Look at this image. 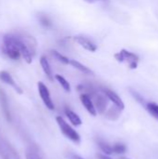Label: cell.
I'll list each match as a JSON object with an SVG mask.
<instances>
[{
  "instance_id": "obj_4",
  "label": "cell",
  "mask_w": 158,
  "mask_h": 159,
  "mask_svg": "<svg viewBox=\"0 0 158 159\" xmlns=\"http://www.w3.org/2000/svg\"><path fill=\"white\" fill-rule=\"evenodd\" d=\"M37 87H38V92H39L40 98L42 99L44 104L49 110H54V108H55L54 107V103H53V102L51 100L50 93H49V90L47 88V86L44 83H42V82H38Z\"/></svg>"
},
{
  "instance_id": "obj_1",
  "label": "cell",
  "mask_w": 158,
  "mask_h": 159,
  "mask_svg": "<svg viewBox=\"0 0 158 159\" xmlns=\"http://www.w3.org/2000/svg\"><path fill=\"white\" fill-rule=\"evenodd\" d=\"M3 52L11 60L18 61L20 59L21 54L19 50L17 44V35L5 34L3 37Z\"/></svg>"
},
{
  "instance_id": "obj_17",
  "label": "cell",
  "mask_w": 158,
  "mask_h": 159,
  "mask_svg": "<svg viewBox=\"0 0 158 159\" xmlns=\"http://www.w3.org/2000/svg\"><path fill=\"white\" fill-rule=\"evenodd\" d=\"M146 110L154 116L156 119L158 120V104L156 102H148L145 106Z\"/></svg>"
},
{
  "instance_id": "obj_8",
  "label": "cell",
  "mask_w": 158,
  "mask_h": 159,
  "mask_svg": "<svg viewBox=\"0 0 158 159\" xmlns=\"http://www.w3.org/2000/svg\"><path fill=\"white\" fill-rule=\"evenodd\" d=\"M0 105H1V108H2V111H3V114H4L6 119L10 122L11 121V113L9 110L7 95L2 89H0Z\"/></svg>"
},
{
  "instance_id": "obj_14",
  "label": "cell",
  "mask_w": 158,
  "mask_h": 159,
  "mask_svg": "<svg viewBox=\"0 0 158 159\" xmlns=\"http://www.w3.org/2000/svg\"><path fill=\"white\" fill-rule=\"evenodd\" d=\"M37 20L40 22V24L45 27V28H50L52 26V21L50 20V18L44 13H40L37 15Z\"/></svg>"
},
{
  "instance_id": "obj_5",
  "label": "cell",
  "mask_w": 158,
  "mask_h": 159,
  "mask_svg": "<svg viewBox=\"0 0 158 159\" xmlns=\"http://www.w3.org/2000/svg\"><path fill=\"white\" fill-rule=\"evenodd\" d=\"M74 40L80 45L82 48H84L85 49L90 51V52H95L97 50V46L88 37L84 36V35H75L74 37Z\"/></svg>"
},
{
  "instance_id": "obj_16",
  "label": "cell",
  "mask_w": 158,
  "mask_h": 159,
  "mask_svg": "<svg viewBox=\"0 0 158 159\" xmlns=\"http://www.w3.org/2000/svg\"><path fill=\"white\" fill-rule=\"evenodd\" d=\"M2 154L4 156V159H20L18 154L14 151V149L9 145H6L5 151Z\"/></svg>"
},
{
  "instance_id": "obj_7",
  "label": "cell",
  "mask_w": 158,
  "mask_h": 159,
  "mask_svg": "<svg viewBox=\"0 0 158 159\" xmlns=\"http://www.w3.org/2000/svg\"><path fill=\"white\" fill-rule=\"evenodd\" d=\"M0 80L7 85H9L10 87H12L19 94H21L22 93V90L17 85V83L14 81V79L12 78V76L10 75V74L7 71H1L0 72Z\"/></svg>"
},
{
  "instance_id": "obj_19",
  "label": "cell",
  "mask_w": 158,
  "mask_h": 159,
  "mask_svg": "<svg viewBox=\"0 0 158 159\" xmlns=\"http://www.w3.org/2000/svg\"><path fill=\"white\" fill-rule=\"evenodd\" d=\"M51 54L53 57H55L59 61L64 63V64H70V59H68L67 57L63 56L62 54H61L60 52H58L57 50H51Z\"/></svg>"
},
{
  "instance_id": "obj_20",
  "label": "cell",
  "mask_w": 158,
  "mask_h": 159,
  "mask_svg": "<svg viewBox=\"0 0 158 159\" xmlns=\"http://www.w3.org/2000/svg\"><path fill=\"white\" fill-rule=\"evenodd\" d=\"M99 146L101 148V150L105 154V155H112L114 154L113 151V146L109 145L108 143H104V142H99Z\"/></svg>"
},
{
  "instance_id": "obj_9",
  "label": "cell",
  "mask_w": 158,
  "mask_h": 159,
  "mask_svg": "<svg viewBox=\"0 0 158 159\" xmlns=\"http://www.w3.org/2000/svg\"><path fill=\"white\" fill-rule=\"evenodd\" d=\"M103 92H104V94L108 97V99H109L111 102H113V103H114L115 106H117V107H118L119 109H121V110H124L125 104H124L123 101L121 100V98H120L115 92H114L113 90L107 89H103Z\"/></svg>"
},
{
  "instance_id": "obj_24",
  "label": "cell",
  "mask_w": 158,
  "mask_h": 159,
  "mask_svg": "<svg viewBox=\"0 0 158 159\" xmlns=\"http://www.w3.org/2000/svg\"><path fill=\"white\" fill-rule=\"evenodd\" d=\"M88 3H94V2H97V1H108V0H85Z\"/></svg>"
},
{
  "instance_id": "obj_21",
  "label": "cell",
  "mask_w": 158,
  "mask_h": 159,
  "mask_svg": "<svg viewBox=\"0 0 158 159\" xmlns=\"http://www.w3.org/2000/svg\"><path fill=\"white\" fill-rule=\"evenodd\" d=\"M114 154H124L127 151V146L123 143H115L113 145Z\"/></svg>"
},
{
  "instance_id": "obj_11",
  "label": "cell",
  "mask_w": 158,
  "mask_h": 159,
  "mask_svg": "<svg viewBox=\"0 0 158 159\" xmlns=\"http://www.w3.org/2000/svg\"><path fill=\"white\" fill-rule=\"evenodd\" d=\"M40 64H41V67L44 71V73L46 74V75L47 76V78L50 80V81H53V74H52V70L50 68V65H49V62L47 61V59L45 57V56H42L40 58Z\"/></svg>"
},
{
  "instance_id": "obj_6",
  "label": "cell",
  "mask_w": 158,
  "mask_h": 159,
  "mask_svg": "<svg viewBox=\"0 0 158 159\" xmlns=\"http://www.w3.org/2000/svg\"><path fill=\"white\" fill-rule=\"evenodd\" d=\"M80 101L82 102V104L84 105V107L87 109V111L93 116H96L97 115V110H96V107L94 105V103L92 102L91 101V98L88 95V94H85V93H82L80 95Z\"/></svg>"
},
{
  "instance_id": "obj_22",
  "label": "cell",
  "mask_w": 158,
  "mask_h": 159,
  "mask_svg": "<svg viewBox=\"0 0 158 159\" xmlns=\"http://www.w3.org/2000/svg\"><path fill=\"white\" fill-rule=\"evenodd\" d=\"M26 159H41V157L35 150L29 148L26 151Z\"/></svg>"
},
{
  "instance_id": "obj_23",
  "label": "cell",
  "mask_w": 158,
  "mask_h": 159,
  "mask_svg": "<svg viewBox=\"0 0 158 159\" xmlns=\"http://www.w3.org/2000/svg\"><path fill=\"white\" fill-rule=\"evenodd\" d=\"M97 157H99V159H112L108 156H106L105 154H99V155H97Z\"/></svg>"
},
{
  "instance_id": "obj_18",
  "label": "cell",
  "mask_w": 158,
  "mask_h": 159,
  "mask_svg": "<svg viewBox=\"0 0 158 159\" xmlns=\"http://www.w3.org/2000/svg\"><path fill=\"white\" fill-rule=\"evenodd\" d=\"M55 79L60 83V85L62 87V89H63L65 91H67V92H70V91H71V86H70L69 82H68L63 76H61V75H55Z\"/></svg>"
},
{
  "instance_id": "obj_15",
  "label": "cell",
  "mask_w": 158,
  "mask_h": 159,
  "mask_svg": "<svg viewBox=\"0 0 158 159\" xmlns=\"http://www.w3.org/2000/svg\"><path fill=\"white\" fill-rule=\"evenodd\" d=\"M121 109H119L117 106H114L111 109L108 110V112L106 113V117L110 120H116L119 116H120V113H121Z\"/></svg>"
},
{
  "instance_id": "obj_2",
  "label": "cell",
  "mask_w": 158,
  "mask_h": 159,
  "mask_svg": "<svg viewBox=\"0 0 158 159\" xmlns=\"http://www.w3.org/2000/svg\"><path fill=\"white\" fill-rule=\"evenodd\" d=\"M56 121L59 125V128L61 131V133L69 140L73 141L74 143H80V135L61 117V116H57Z\"/></svg>"
},
{
  "instance_id": "obj_26",
  "label": "cell",
  "mask_w": 158,
  "mask_h": 159,
  "mask_svg": "<svg viewBox=\"0 0 158 159\" xmlns=\"http://www.w3.org/2000/svg\"><path fill=\"white\" fill-rule=\"evenodd\" d=\"M119 159H129V158H128V157H120Z\"/></svg>"
},
{
  "instance_id": "obj_12",
  "label": "cell",
  "mask_w": 158,
  "mask_h": 159,
  "mask_svg": "<svg viewBox=\"0 0 158 159\" xmlns=\"http://www.w3.org/2000/svg\"><path fill=\"white\" fill-rule=\"evenodd\" d=\"M65 115H66V116L69 118L70 122H71L74 126H80V125L82 124V121H81L80 117H79L74 112H73L72 110L66 108V109H65Z\"/></svg>"
},
{
  "instance_id": "obj_25",
  "label": "cell",
  "mask_w": 158,
  "mask_h": 159,
  "mask_svg": "<svg viewBox=\"0 0 158 159\" xmlns=\"http://www.w3.org/2000/svg\"><path fill=\"white\" fill-rule=\"evenodd\" d=\"M72 159H84L83 157H79V156H73L72 157Z\"/></svg>"
},
{
  "instance_id": "obj_3",
  "label": "cell",
  "mask_w": 158,
  "mask_h": 159,
  "mask_svg": "<svg viewBox=\"0 0 158 159\" xmlns=\"http://www.w3.org/2000/svg\"><path fill=\"white\" fill-rule=\"evenodd\" d=\"M115 58L117 61L120 62L127 61L130 69H136L138 67V61L140 60L137 54L130 52L127 49H122L121 51L115 54Z\"/></svg>"
},
{
  "instance_id": "obj_13",
  "label": "cell",
  "mask_w": 158,
  "mask_h": 159,
  "mask_svg": "<svg viewBox=\"0 0 158 159\" xmlns=\"http://www.w3.org/2000/svg\"><path fill=\"white\" fill-rule=\"evenodd\" d=\"M70 64H71L73 67H74L75 69H77V70H79L80 72H82L83 74H86V75H93V74H94V73L92 72V70H90L88 67H87L86 65L80 63L79 61H75V60H71V61H70Z\"/></svg>"
},
{
  "instance_id": "obj_10",
  "label": "cell",
  "mask_w": 158,
  "mask_h": 159,
  "mask_svg": "<svg viewBox=\"0 0 158 159\" xmlns=\"http://www.w3.org/2000/svg\"><path fill=\"white\" fill-rule=\"evenodd\" d=\"M108 97L102 94H97L95 96V105H96V110L98 111L99 114H103L106 110L107 103H108Z\"/></svg>"
}]
</instances>
